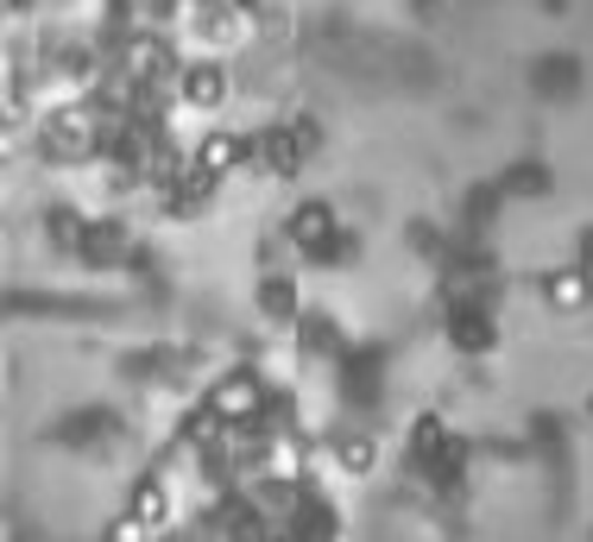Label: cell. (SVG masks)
<instances>
[{"instance_id":"7a4b0ae2","label":"cell","mask_w":593,"mask_h":542,"mask_svg":"<svg viewBox=\"0 0 593 542\" xmlns=\"http://www.w3.org/2000/svg\"><path fill=\"white\" fill-rule=\"evenodd\" d=\"M190 101H209V108L221 101V77H215V70H202V77H190Z\"/></svg>"},{"instance_id":"277c9868","label":"cell","mask_w":593,"mask_h":542,"mask_svg":"<svg viewBox=\"0 0 593 542\" xmlns=\"http://www.w3.org/2000/svg\"><path fill=\"white\" fill-rule=\"evenodd\" d=\"M221 410H253V391H221Z\"/></svg>"},{"instance_id":"6da1fadb","label":"cell","mask_w":593,"mask_h":542,"mask_svg":"<svg viewBox=\"0 0 593 542\" xmlns=\"http://www.w3.org/2000/svg\"><path fill=\"white\" fill-rule=\"evenodd\" d=\"M550 297L562 303V310H581V303H587V284H581V271H562V278L550 284Z\"/></svg>"},{"instance_id":"3957f363","label":"cell","mask_w":593,"mask_h":542,"mask_svg":"<svg viewBox=\"0 0 593 542\" xmlns=\"http://www.w3.org/2000/svg\"><path fill=\"white\" fill-rule=\"evenodd\" d=\"M133 518H145V523H159V518H164V492H159V485L133 499Z\"/></svg>"}]
</instances>
